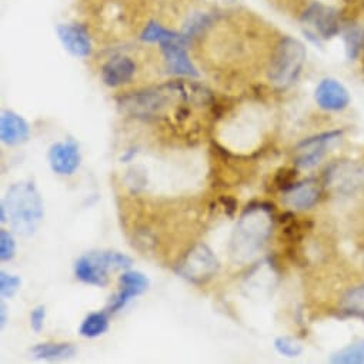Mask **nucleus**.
Returning <instances> with one entry per match:
<instances>
[{
  "mask_svg": "<svg viewBox=\"0 0 364 364\" xmlns=\"http://www.w3.org/2000/svg\"><path fill=\"white\" fill-rule=\"evenodd\" d=\"M273 208L266 202H253L246 208L229 245L230 257L235 263L245 264L263 249L273 229Z\"/></svg>",
  "mask_w": 364,
  "mask_h": 364,
  "instance_id": "1",
  "label": "nucleus"
},
{
  "mask_svg": "<svg viewBox=\"0 0 364 364\" xmlns=\"http://www.w3.org/2000/svg\"><path fill=\"white\" fill-rule=\"evenodd\" d=\"M191 97L185 83L168 82L120 95L117 97V107L130 117L153 120L161 116L171 105L189 102Z\"/></svg>",
  "mask_w": 364,
  "mask_h": 364,
  "instance_id": "2",
  "label": "nucleus"
},
{
  "mask_svg": "<svg viewBox=\"0 0 364 364\" xmlns=\"http://www.w3.org/2000/svg\"><path fill=\"white\" fill-rule=\"evenodd\" d=\"M12 229L21 236H32L43 222L45 208L33 181H19L11 186L4 200Z\"/></svg>",
  "mask_w": 364,
  "mask_h": 364,
  "instance_id": "3",
  "label": "nucleus"
},
{
  "mask_svg": "<svg viewBox=\"0 0 364 364\" xmlns=\"http://www.w3.org/2000/svg\"><path fill=\"white\" fill-rule=\"evenodd\" d=\"M306 48L304 45L290 36L282 38L270 56L267 77L276 87L286 89L291 86L300 76L306 63Z\"/></svg>",
  "mask_w": 364,
  "mask_h": 364,
  "instance_id": "4",
  "label": "nucleus"
},
{
  "mask_svg": "<svg viewBox=\"0 0 364 364\" xmlns=\"http://www.w3.org/2000/svg\"><path fill=\"white\" fill-rule=\"evenodd\" d=\"M132 264L133 260L119 252H92L76 260L75 274L86 284L105 287L109 284L110 270H126Z\"/></svg>",
  "mask_w": 364,
  "mask_h": 364,
  "instance_id": "5",
  "label": "nucleus"
},
{
  "mask_svg": "<svg viewBox=\"0 0 364 364\" xmlns=\"http://www.w3.org/2000/svg\"><path fill=\"white\" fill-rule=\"evenodd\" d=\"M219 267L220 263L213 250L205 243H198L178 262L176 272L189 283L202 286L218 274Z\"/></svg>",
  "mask_w": 364,
  "mask_h": 364,
  "instance_id": "6",
  "label": "nucleus"
},
{
  "mask_svg": "<svg viewBox=\"0 0 364 364\" xmlns=\"http://www.w3.org/2000/svg\"><path fill=\"white\" fill-rule=\"evenodd\" d=\"M341 130H331L326 133H320L300 141L294 149L293 161L297 168H313L317 166L321 159L326 156L327 150L334 144L340 137Z\"/></svg>",
  "mask_w": 364,
  "mask_h": 364,
  "instance_id": "7",
  "label": "nucleus"
},
{
  "mask_svg": "<svg viewBox=\"0 0 364 364\" xmlns=\"http://www.w3.org/2000/svg\"><path fill=\"white\" fill-rule=\"evenodd\" d=\"M301 21L309 26V35L316 39H331L340 33V16L336 9L323 4H311L304 14Z\"/></svg>",
  "mask_w": 364,
  "mask_h": 364,
  "instance_id": "8",
  "label": "nucleus"
},
{
  "mask_svg": "<svg viewBox=\"0 0 364 364\" xmlns=\"http://www.w3.org/2000/svg\"><path fill=\"white\" fill-rule=\"evenodd\" d=\"M188 45L189 43L183 41H167L159 46L168 73L177 76L199 77L200 73L188 53Z\"/></svg>",
  "mask_w": 364,
  "mask_h": 364,
  "instance_id": "9",
  "label": "nucleus"
},
{
  "mask_svg": "<svg viewBox=\"0 0 364 364\" xmlns=\"http://www.w3.org/2000/svg\"><path fill=\"white\" fill-rule=\"evenodd\" d=\"M317 106L327 112H340L350 105V93L338 80L327 77L323 79L314 92Z\"/></svg>",
  "mask_w": 364,
  "mask_h": 364,
  "instance_id": "10",
  "label": "nucleus"
},
{
  "mask_svg": "<svg viewBox=\"0 0 364 364\" xmlns=\"http://www.w3.org/2000/svg\"><path fill=\"white\" fill-rule=\"evenodd\" d=\"M58 38L63 48L75 58H89L92 55V39L89 31L80 23L59 25Z\"/></svg>",
  "mask_w": 364,
  "mask_h": 364,
  "instance_id": "11",
  "label": "nucleus"
},
{
  "mask_svg": "<svg viewBox=\"0 0 364 364\" xmlns=\"http://www.w3.org/2000/svg\"><path fill=\"white\" fill-rule=\"evenodd\" d=\"M80 150L76 141H62L52 144L49 150L50 168L60 176H72L80 166Z\"/></svg>",
  "mask_w": 364,
  "mask_h": 364,
  "instance_id": "12",
  "label": "nucleus"
},
{
  "mask_svg": "<svg viewBox=\"0 0 364 364\" xmlns=\"http://www.w3.org/2000/svg\"><path fill=\"white\" fill-rule=\"evenodd\" d=\"M137 72L136 62L126 55L114 56L109 59L100 70L102 82L107 87H120L127 83H130L134 79V75Z\"/></svg>",
  "mask_w": 364,
  "mask_h": 364,
  "instance_id": "13",
  "label": "nucleus"
},
{
  "mask_svg": "<svg viewBox=\"0 0 364 364\" xmlns=\"http://www.w3.org/2000/svg\"><path fill=\"white\" fill-rule=\"evenodd\" d=\"M320 196L321 191L317 181L307 178L300 183H294L290 189L283 192L282 202L284 206L294 210H307L317 205Z\"/></svg>",
  "mask_w": 364,
  "mask_h": 364,
  "instance_id": "14",
  "label": "nucleus"
},
{
  "mask_svg": "<svg viewBox=\"0 0 364 364\" xmlns=\"http://www.w3.org/2000/svg\"><path fill=\"white\" fill-rule=\"evenodd\" d=\"M120 291L113 297L107 311H120L132 299L143 294L149 289V279L140 272H124L120 276Z\"/></svg>",
  "mask_w": 364,
  "mask_h": 364,
  "instance_id": "15",
  "label": "nucleus"
},
{
  "mask_svg": "<svg viewBox=\"0 0 364 364\" xmlns=\"http://www.w3.org/2000/svg\"><path fill=\"white\" fill-rule=\"evenodd\" d=\"M31 127L28 122L12 110H4L0 116V139L8 146H18L28 141Z\"/></svg>",
  "mask_w": 364,
  "mask_h": 364,
  "instance_id": "16",
  "label": "nucleus"
},
{
  "mask_svg": "<svg viewBox=\"0 0 364 364\" xmlns=\"http://www.w3.org/2000/svg\"><path fill=\"white\" fill-rule=\"evenodd\" d=\"M338 311L347 317L364 320V284L346 290L340 299Z\"/></svg>",
  "mask_w": 364,
  "mask_h": 364,
  "instance_id": "17",
  "label": "nucleus"
},
{
  "mask_svg": "<svg viewBox=\"0 0 364 364\" xmlns=\"http://www.w3.org/2000/svg\"><path fill=\"white\" fill-rule=\"evenodd\" d=\"M31 354L38 360H66L76 354V347L70 343H41L31 348Z\"/></svg>",
  "mask_w": 364,
  "mask_h": 364,
  "instance_id": "18",
  "label": "nucleus"
},
{
  "mask_svg": "<svg viewBox=\"0 0 364 364\" xmlns=\"http://www.w3.org/2000/svg\"><path fill=\"white\" fill-rule=\"evenodd\" d=\"M140 41L144 43H163L167 41H183L189 43L183 32L171 31L156 21H150L140 33Z\"/></svg>",
  "mask_w": 364,
  "mask_h": 364,
  "instance_id": "19",
  "label": "nucleus"
},
{
  "mask_svg": "<svg viewBox=\"0 0 364 364\" xmlns=\"http://www.w3.org/2000/svg\"><path fill=\"white\" fill-rule=\"evenodd\" d=\"M109 328V316L105 311L90 313L80 324L79 333L86 338H95L105 334Z\"/></svg>",
  "mask_w": 364,
  "mask_h": 364,
  "instance_id": "20",
  "label": "nucleus"
},
{
  "mask_svg": "<svg viewBox=\"0 0 364 364\" xmlns=\"http://www.w3.org/2000/svg\"><path fill=\"white\" fill-rule=\"evenodd\" d=\"M336 364H364V340L350 344L330 357Z\"/></svg>",
  "mask_w": 364,
  "mask_h": 364,
  "instance_id": "21",
  "label": "nucleus"
},
{
  "mask_svg": "<svg viewBox=\"0 0 364 364\" xmlns=\"http://www.w3.org/2000/svg\"><path fill=\"white\" fill-rule=\"evenodd\" d=\"M344 43H346V53H347V58L351 60L354 59L361 48H363V43H364V31L361 28H348L346 32H344Z\"/></svg>",
  "mask_w": 364,
  "mask_h": 364,
  "instance_id": "22",
  "label": "nucleus"
},
{
  "mask_svg": "<svg viewBox=\"0 0 364 364\" xmlns=\"http://www.w3.org/2000/svg\"><path fill=\"white\" fill-rule=\"evenodd\" d=\"M274 348L282 355H286V357H290V358L299 357L303 353V344L297 338L290 337V336L277 337L274 340Z\"/></svg>",
  "mask_w": 364,
  "mask_h": 364,
  "instance_id": "23",
  "label": "nucleus"
},
{
  "mask_svg": "<svg viewBox=\"0 0 364 364\" xmlns=\"http://www.w3.org/2000/svg\"><path fill=\"white\" fill-rule=\"evenodd\" d=\"M16 255V242L11 232L0 230V260L11 262Z\"/></svg>",
  "mask_w": 364,
  "mask_h": 364,
  "instance_id": "24",
  "label": "nucleus"
},
{
  "mask_svg": "<svg viewBox=\"0 0 364 364\" xmlns=\"http://www.w3.org/2000/svg\"><path fill=\"white\" fill-rule=\"evenodd\" d=\"M22 286V280L18 276L9 274L6 272H0V293L2 297H14Z\"/></svg>",
  "mask_w": 364,
  "mask_h": 364,
  "instance_id": "25",
  "label": "nucleus"
},
{
  "mask_svg": "<svg viewBox=\"0 0 364 364\" xmlns=\"http://www.w3.org/2000/svg\"><path fill=\"white\" fill-rule=\"evenodd\" d=\"M297 174H299L297 168H290V167L280 168L274 176V188L282 192H286L294 185Z\"/></svg>",
  "mask_w": 364,
  "mask_h": 364,
  "instance_id": "26",
  "label": "nucleus"
},
{
  "mask_svg": "<svg viewBox=\"0 0 364 364\" xmlns=\"http://www.w3.org/2000/svg\"><path fill=\"white\" fill-rule=\"evenodd\" d=\"M45 318H46V307L38 306L31 314V326L36 333L42 331V328L45 326Z\"/></svg>",
  "mask_w": 364,
  "mask_h": 364,
  "instance_id": "27",
  "label": "nucleus"
},
{
  "mask_svg": "<svg viewBox=\"0 0 364 364\" xmlns=\"http://www.w3.org/2000/svg\"><path fill=\"white\" fill-rule=\"evenodd\" d=\"M220 203L225 206V212H226L230 218H233L235 212L237 210V200L233 199V198H230V196H223V198H220Z\"/></svg>",
  "mask_w": 364,
  "mask_h": 364,
  "instance_id": "28",
  "label": "nucleus"
},
{
  "mask_svg": "<svg viewBox=\"0 0 364 364\" xmlns=\"http://www.w3.org/2000/svg\"><path fill=\"white\" fill-rule=\"evenodd\" d=\"M6 304L5 303H2L0 304V324H2V327L6 324V321H8V316H6Z\"/></svg>",
  "mask_w": 364,
  "mask_h": 364,
  "instance_id": "29",
  "label": "nucleus"
},
{
  "mask_svg": "<svg viewBox=\"0 0 364 364\" xmlns=\"http://www.w3.org/2000/svg\"><path fill=\"white\" fill-rule=\"evenodd\" d=\"M6 220H8V212H6L5 203L2 202V205H0V222L5 223Z\"/></svg>",
  "mask_w": 364,
  "mask_h": 364,
  "instance_id": "30",
  "label": "nucleus"
},
{
  "mask_svg": "<svg viewBox=\"0 0 364 364\" xmlns=\"http://www.w3.org/2000/svg\"><path fill=\"white\" fill-rule=\"evenodd\" d=\"M134 154H136V151H134L133 149H130V150L126 151V154L122 157V160H123V161H129V160H132V157H133Z\"/></svg>",
  "mask_w": 364,
  "mask_h": 364,
  "instance_id": "31",
  "label": "nucleus"
}]
</instances>
